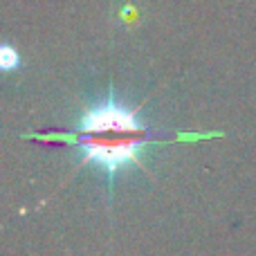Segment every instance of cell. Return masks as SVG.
Masks as SVG:
<instances>
[{"label": "cell", "mask_w": 256, "mask_h": 256, "mask_svg": "<svg viewBox=\"0 0 256 256\" xmlns=\"http://www.w3.org/2000/svg\"><path fill=\"white\" fill-rule=\"evenodd\" d=\"M38 140H66L74 144L84 158L81 164H94L106 176L108 191H112L117 171L126 166L144 168L142 153L153 142H160V137L137 120L135 110L108 97L79 117L76 132L38 135Z\"/></svg>", "instance_id": "obj_1"}]
</instances>
